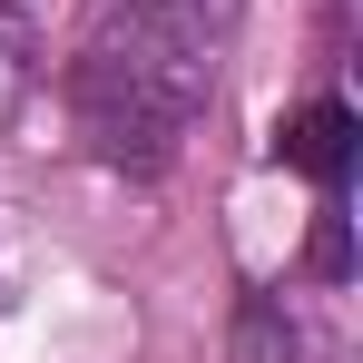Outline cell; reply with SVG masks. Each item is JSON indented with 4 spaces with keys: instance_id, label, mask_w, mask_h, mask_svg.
I'll use <instances>...</instances> for the list:
<instances>
[{
    "instance_id": "8992f818",
    "label": "cell",
    "mask_w": 363,
    "mask_h": 363,
    "mask_svg": "<svg viewBox=\"0 0 363 363\" xmlns=\"http://www.w3.org/2000/svg\"><path fill=\"white\" fill-rule=\"evenodd\" d=\"M344 265H354V245H344V216H324V226H314V275H344Z\"/></svg>"
},
{
    "instance_id": "277c9868",
    "label": "cell",
    "mask_w": 363,
    "mask_h": 363,
    "mask_svg": "<svg viewBox=\"0 0 363 363\" xmlns=\"http://www.w3.org/2000/svg\"><path fill=\"white\" fill-rule=\"evenodd\" d=\"M236 363H295V324H285V304H245L236 314Z\"/></svg>"
},
{
    "instance_id": "6da1fadb",
    "label": "cell",
    "mask_w": 363,
    "mask_h": 363,
    "mask_svg": "<svg viewBox=\"0 0 363 363\" xmlns=\"http://www.w3.org/2000/svg\"><path fill=\"white\" fill-rule=\"evenodd\" d=\"M69 108L108 167H167L177 138L196 128V108H206V50H186L128 10V30H99L69 60Z\"/></svg>"
},
{
    "instance_id": "5b68a950",
    "label": "cell",
    "mask_w": 363,
    "mask_h": 363,
    "mask_svg": "<svg viewBox=\"0 0 363 363\" xmlns=\"http://www.w3.org/2000/svg\"><path fill=\"white\" fill-rule=\"evenodd\" d=\"M40 50V10L30 0H0V60H30Z\"/></svg>"
},
{
    "instance_id": "7a4b0ae2",
    "label": "cell",
    "mask_w": 363,
    "mask_h": 363,
    "mask_svg": "<svg viewBox=\"0 0 363 363\" xmlns=\"http://www.w3.org/2000/svg\"><path fill=\"white\" fill-rule=\"evenodd\" d=\"M285 167H304V177H344L354 167V108L344 99H314V108H295L285 118Z\"/></svg>"
},
{
    "instance_id": "3957f363",
    "label": "cell",
    "mask_w": 363,
    "mask_h": 363,
    "mask_svg": "<svg viewBox=\"0 0 363 363\" xmlns=\"http://www.w3.org/2000/svg\"><path fill=\"white\" fill-rule=\"evenodd\" d=\"M147 30H167V40H186V50H206V40H226L236 30V0H128Z\"/></svg>"
}]
</instances>
